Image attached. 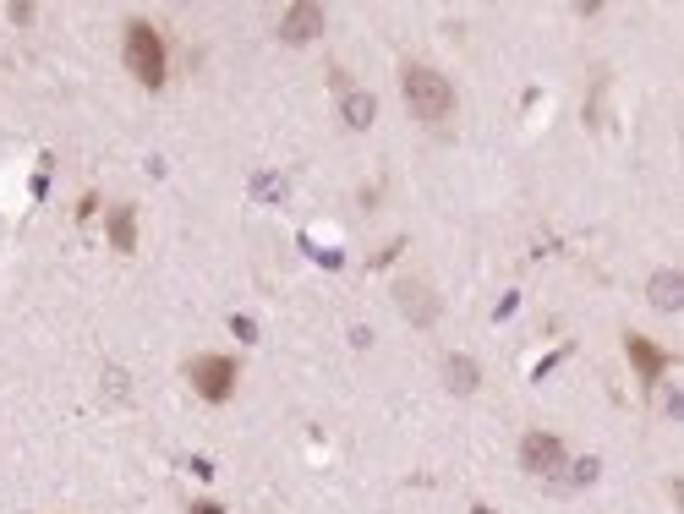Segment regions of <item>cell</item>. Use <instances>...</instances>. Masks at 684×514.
Wrapping results in <instances>:
<instances>
[{
  "label": "cell",
  "mask_w": 684,
  "mask_h": 514,
  "mask_svg": "<svg viewBox=\"0 0 684 514\" xmlns=\"http://www.w3.org/2000/svg\"><path fill=\"white\" fill-rule=\"evenodd\" d=\"M400 88H405V104H411L416 121L438 126L455 115V88H449V77H438L433 66H405L400 72Z\"/></svg>",
  "instance_id": "cell-1"
},
{
  "label": "cell",
  "mask_w": 684,
  "mask_h": 514,
  "mask_svg": "<svg viewBox=\"0 0 684 514\" xmlns=\"http://www.w3.org/2000/svg\"><path fill=\"white\" fill-rule=\"evenodd\" d=\"M126 72L143 88L165 83V39H159V28H148V22H132V28H126Z\"/></svg>",
  "instance_id": "cell-2"
},
{
  "label": "cell",
  "mask_w": 684,
  "mask_h": 514,
  "mask_svg": "<svg viewBox=\"0 0 684 514\" xmlns=\"http://www.w3.org/2000/svg\"><path fill=\"white\" fill-rule=\"evenodd\" d=\"M187 378H192V389L203 394L208 405H225L230 394H236V361H230V356H197L187 367Z\"/></svg>",
  "instance_id": "cell-3"
},
{
  "label": "cell",
  "mask_w": 684,
  "mask_h": 514,
  "mask_svg": "<svg viewBox=\"0 0 684 514\" xmlns=\"http://www.w3.org/2000/svg\"><path fill=\"white\" fill-rule=\"evenodd\" d=\"M564 465V443L553 432H526L520 438V471L526 476H553Z\"/></svg>",
  "instance_id": "cell-4"
},
{
  "label": "cell",
  "mask_w": 684,
  "mask_h": 514,
  "mask_svg": "<svg viewBox=\"0 0 684 514\" xmlns=\"http://www.w3.org/2000/svg\"><path fill=\"white\" fill-rule=\"evenodd\" d=\"M394 296H400V312H405V318L422 323V329L438 318V296L422 285V279H400V285H394Z\"/></svg>",
  "instance_id": "cell-5"
},
{
  "label": "cell",
  "mask_w": 684,
  "mask_h": 514,
  "mask_svg": "<svg viewBox=\"0 0 684 514\" xmlns=\"http://www.w3.org/2000/svg\"><path fill=\"white\" fill-rule=\"evenodd\" d=\"M624 350H630V361H635V372H641L646 389H657V378H663V367H668L663 350H657L652 340H641V334H624Z\"/></svg>",
  "instance_id": "cell-6"
},
{
  "label": "cell",
  "mask_w": 684,
  "mask_h": 514,
  "mask_svg": "<svg viewBox=\"0 0 684 514\" xmlns=\"http://www.w3.org/2000/svg\"><path fill=\"white\" fill-rule=\"evenodd\" d=\"M318 33H323V6H291L285 11V22H280L285 44H307V39H318Z\"/></svg>",
  "instance_id": "cell-7"
},
{
  "label": "cell",
  "mask_w": 684,
  "mask_h": 514,
  "mask_svg": "<svg viewBox=\"0 0 684 514\" xmlns=\"http://www.w3.org/2000/svg\"><path fill=\"white\" fill-rule=\"evenodd\" d=\"M110 247L115 252H137V208L132 203H121L110 214Z\"/></svg>",
  "instance_id": "cell-8"
},
{
  "label": "cell",
  "mask_w": 684,
  "mask_h": 514,
  "mask_svg": "<svg viewBox=\"0 0 684 514\" xmlns=\"http://www.w3.org/2000/svg\"><path fill=\"white\" fill-rule=\"evenodd\" d=\"M679 301H684V279L674 274V268L652 274V307L657 312H679Z\"/></svg>",
  "instance_id": "cell-9"
},
{
  "label": "cell",
  "mask_w": 684,
  "mask_h": 514,
  "mask_svg": "<svg viewBox=\"0 0 684 514\" xmlns=\"http://www.w3.org/2000/svg\"><path fill=\"white\" fill-rule=\"evenodd\" d=\"M345 126H356V132H367V126H373V115H378V99L373 93H345Z\"/></svg>",
  "instance_id": "cell-10"
},
{
  "label": "cell",
  "mask_w": 684,
  "mask_h": 514,
  "mask_svg": "<svg viewBox=\"0 0 684 514\" xmlns=\"http://www.w3.org/2000/svg\"><path fill=\"white\" fill-rule=\"evenodd\" d=\"M444 378H449V389H455V394H471L482 372H477V361H471V356H449L444 361Z\"/></svg>",
  "instance_id": "cell-11"
},
{
  "label": "cell",
  "mask_w": 684,
  "mask_h": 514,
  "mask_svg": "<svg viewBox=\"0 0 684 514\" xmlns=\"http://www.w3.org/2000/svg\"><path fill=\"white\" fill-rule=\"evenodd\" d=\"M591 476H597V460H581V465H575V476H570V482H575V487H586Z\"/></svg>",
  "instance_id": "cell-12"
},
{
  "label": "cell",
  "mask_w": 684,
  "mask_h": 514,
  "mask_svg": "<svg viewBox=\"0 0 684 514\" xmlns=\"http://www.w3.org/2000/svg\"><path fill=\"white\" fill-rule=\"evenodd\" d=\"M230 329H236L241 340H258V323H252V318H230Z\"/></svg>",
  "instance_id": "cell-13"
},
{
  "label": "cell",
  "mask_w": 684,
  "mask_h": 514,
  "mask_svg": "<svg viewBox=\"0 0 684 514\" xmlns=\"http://www.w3.org/2000/svg\"><path fill=\"white\" fill-rule=\"evenodd\" d=\"M104 383H110V394H115V400H126V372H110Z\"/></svg>",
  "instance_id": "cell-14"
},
{
  "label": "cell",
  "mask_w": 684,
  "mask_h": 514,
  "mask_svg": "<svg viewBox=\"0 0 684 514\" xmlns=\"http://www.w3.org/2000/svg\"><path fill=\"white\" fill-rule=\"evenodd\" d=\"M192 514H225V509H219V504H197Z\"/></svg>",
  "instance_id": "cell-15"
},
{
  "label": "cell",
  "mask_w": 684,
  "mask_h": 514,
  "mask_svg": "<svg viewBox=\"0 0 684 514\" xmlns=\"http://www.w3.org/2000/svg\"><path fill=\"white\" fill-rule=\"evenodd\" d=\"M471 514H493V509H471Z\"/></svg>",
  "instance_id": "cell-16"
}]
</instances>
